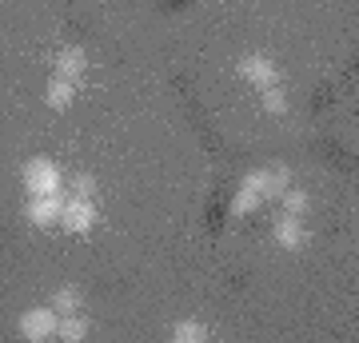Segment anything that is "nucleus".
Segmentation results:
<instances>
[{"mask_svg":"<svg viewBox=\"0 0 359 343\" xmlns=\"http://www.w3.org/2000/svg\"><path fill=\"white\" fill-rule=\"evenodd\" d=\"M20 180H25L28 196H48V191L65 188V172H60V164L48 160V156H32L25 164V172H20Z\"/></svg>","mask_w":359,"mask_h":343,"instance_id":"f257e3e1","label":"nucleus"},{"mask_svg":"<svg viewBox=\"0 0 359 343\" xmlns=\"http://www.w3.org/2000/svg\"><path fill=\"white\" fill-rule=\"evenodd\" d=\"M259 203H268V176L264 172H248L240 180V191L231 196V216H252Z\"/></svg>","mask_w":359,"mask_h":343,"instance_id":"f03ea898","label":"nucleus"},{"mask_svg":"<svg viewBox=\"0 0 359 343\" xmlns=\"http://www.w3.org/2000/svg\"><path fill=\"white\" fill-rule=\"evenodd\" d=\"M56 323H60V316L52 307H28L16 328L28 343H44V339H56Z\"/></svg>","mask_w":359,"mask_h":343,"instance_id":"7ed1b4c3","label":"nucleus"},{"mask_svg":"<svg viewBox=\"0 0 359 343\" xmlns=\"http://www.w3.org/2000/svg\"><path fill=\"white\" fill-rule=\"evenodd\" d=\"M100 220V212H96V200L92 196H68L65 200V212H60V228L65 231H88L92 224Z\"/></svg>","mask_w":359,"mask_h":343,"instance_id":"20e7f679","label":"nucleus"},{"mask_svg":"<svg viewBox=\"0 0 359 343\" xmlns=\"http://www.w3.org/2000/svg\"><path fill=\"white\" fill-rule=\"evenodd\" d=\"M60 212H65V191L28 196V208H25L28 224H36V228H56V224H60Z\"/></svg>","mask_w":359,"mask_h":343,"instance_id":"39448f33","label":"nucleus"},{"mask_svg":"<svg viewBox=\"0 0 359 343\" xmlns=\"http://www.w3.org/2000/svg\"><path fill=\"white\" fill-rule=\"evenodd\" d=\"M236 72L248 80V84H256L259 92L271 88V84H280V68L268 60V56H256V52H248V56H240V64H236Z\"/></svg>","mask_w":359,"mask_h":343,"instance_id":"423d86ee","label":"nucleus"},{"mask_svg":"<svg viewBox=\"0 0 359 343\" xmlns=\"http://www.w3.org/2000/svg\"><path fill=\"white\" fill-rule=\"evenodd\" d=\"M271 240L280 243V248H287V252H299L304 243H308V236H304V224H299V216H287L283 212L276 224H271Z\"/></svg>","mask_w":359,"mask_h":343,"instance_id":"0eeeda50","label":"nucleus"},{"mask_svg":"<svg viewBox=\"0 0 359 343\" xmlns=\"http://www.w3.org/2000/svg\"><path fill=\"white\" fill-rule=\"evenodd\" d=\"M52 72L65 80H84V72H88V56H84V48H76V44H68V48H60V56H56V64H52Z\"/></svg>","mask_w":359,"mask_h":343,"instance_id":"6e6552de","label":"nucleus"},{"mask_svg":"<svg viewBox=\"0 0 359 343\" xmlns=\"http://www.w3.org/2000/svg\"><path fill=\"white\" fill-rule=\"evenodd\" d=\"M72 96H76V84L52 72L48 88H44V104H48L52 112H68V108H72Z\"/></svg>","mask_w":359,"mask_h":343,"instance_id":"1a4fd4ad","label":"nucleus"},{"mask_svg":"<svg viewBox=\"0 0 359 343\" xmlns=\"http://www.w3.org/2000/svg\"><path fill=\"white\" fill-rule=\"evenodd\" d=\"M88 319H84V311H72V316H60V323H56V339H65V343H80V339H88Z\"/></svg>","mask_w":359,"mask_h":343,"instance_id":"9d476101","label":"nucleus"},{"mask_svg":"<svg viewBox=\"0 0 359 343\" xmlns=\"http://www.w3.org/2000/svg\"><path fill=\"white\" fill-rule=\"evenodd\" d=\"M80 304H84V295L76 292V288H56V295H52V311L56 316H72V311H80Z\"/></svg>","mask_w":359,"mask_h":343,"instance_id":"9b49d317","label":"nucleus"},{"mask_svg":"<svg viewBox=\"0 0 359 343\" xmlns=\"http://www.w3.org/2000/svg\"><path fill=\"white\" fill-rule=\"evenodd\" d=\"M172 339L176 343H204L208 339V328L200 319H180L176 328H172Z\"/></svg>","mask_w":359,"mask_h":343,"instance_id":"f8f14e48","label":"nucleus"},{"mask_svg":"<svg viewBox=\"0 0 359 343\" xmlns=\"http://www.w3.org/2000/svg\"><path fill=\"white\" fill-rule=\"evenodd\" d=\"M264 176H268V200H280L283 191L292 188V176H287V168H283V164L264 168Z\"/></svg>","mask_w":359,"mask_h":343,"instance_id":"ddd939ff","label":"nucleus"},{"mask_svg":"<svg viewBox=\"0 0 359 343\" xmlns=\"http://www.w3.org/2000/svg\"><path fill=\"white\" fill-rule=\"evenodd\" d=\"M280 200H283V212H287V216H299V220H304V212H308L311 196H308V191H299V188H287Z\"/></svg>","mask_w":359,"mask_h":343,"instance_id":"4468645a","label":"nucleus"},{"mask_svg":"<svg viewBox=\"0 0 359 343\" xmlns=\"http://www.w3.org/2000/svg\"><path fill=\"white\" fill-rule=\"evenodd\" d=\"M264 108H268L271 116H283V112H287V92H283L280 84L264 88Z\"/></svg>","mask_w":359,"mask_h":343,"instance_id":"2eb2a0df","label":"nucleus"},{"mask_svg":"<svg viewBox=\"0 0 359 343\" xmlns=\"http://www.w3.org/2000/svg\"><path fill=\"white\" fill-rule=\"evenodd\" d=\"M92 191H96V176H88V172L72 176V196H92Z\"/></svg>","mask_w":359,"mask_h":343,"instance_id":"dca6fc26","label":"nucleus"}]
</instances>
